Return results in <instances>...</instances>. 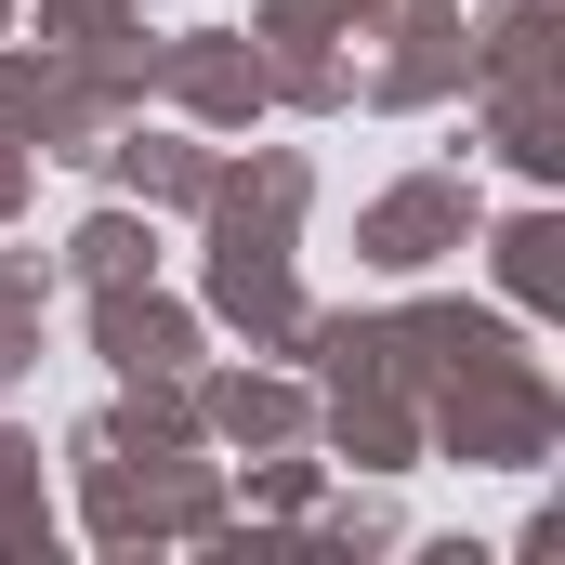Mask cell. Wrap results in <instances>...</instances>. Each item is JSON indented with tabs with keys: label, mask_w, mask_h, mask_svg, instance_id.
<instances>
[]
</instances>
